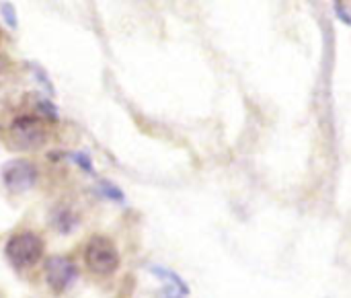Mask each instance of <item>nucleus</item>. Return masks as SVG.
I'll return each mask as SVG.
<instances>
[{"instance_id": "6", "label": "nucleus", "mask_w": 351, "mask_h": 298, "mask_svg": "<svg viewBox=\"0 0 351 298\" xmlns=\"http://www.w3.org/2000/svg\"><path fill=\"white\" fill-rule=\"evenodd\" d=\"M152 272H154L158 278H162V280H167L169 284H173V286H175V293H177L179 297L189 295L187 286H185V284L181 282V278H179V276H175L173 272H167V270H160V268H152Z\"/></svg>"}, {"instance_id": "5", "label": "nucleus", "mask_w": 351, "mask_h": 298, "mask_svg": "<svg viewBox=\"0 0 351 298\" xmlns=\"http://www.w3.org/2000/svg\"><path fill=\"white\" fill-rule=\"evenodd\" d=\"M76 276H78L76 266H74L70 260H66V257L53 255V257H49V260L45 262V282H47V286H49L56 295L68 290L70 284L76 280Z\"/></svg>"}, {"instance_id": "7", "label": "nucleus", "mask_w": 351, "mask_h": 298, "mask_svg": "<svg viewBox=\"0 0 351 298\" xmlns=\"http://www.w3.org/2000/svg\"><path fill=\"white\" fill-rule=\"evenodd\" d=\"M0 10H2V16L6 21L8 27H16V16H14V6L8 4V2H2L0 4Z\"/></svg>"}, {"instance_id": "2", "label": "nucleus", "mask_w": 351, "mask_h": 298, "mask_svg": "<svg viewBox=\"0 0 351 298\" xmlns=\"http://www.w3.org/2000/svg\"><path fill=\"white\" fill-rule=\"evenodd\" d=\"M43 253H45L43 239L31 231H21L12 235L6 243V257L19 270L35 266L43 257Z\"/></svg>"}, {"instance_id": "1", "label": "nucleus", "mask_w": 351, "mask_h": 298, "mask_svg": "<svg viewBox=\"0 0 351 298\" xmlns=\"http://www.w3.org/2000/svg\"><path fill=\"white\" fill-rule=\"evenodd\" d=\"M47 142V126L35 115L16 117L6 130V144L19 152H33L43 148Z\"/></svg>"}, {"instance_id": "8", "label": "nucleus", "mask_w": 351, "mask_h": 298, "mask_svg": "<svg viewBox=\"0 0 351 298\" xmlns=\"http://www.w3.org/2000/svg\"><path fill=\"white\" fill-rule=\"evenodd\" d=\"M6 70H8V64H6V60H4V58L0 56V80H2L4 76H6Z\"/></svg>"}, {"instance_id": "4", "label": "nucleus", "mask_w": 351, "mask_h": 298, "mask_svg": "<svg viewBox=\"0 0 351 298\" xmlns=\"http://www.w3.org/2000/svg\"><path fill=\"white\" fill-rule=\"evenodd\" d=\"M2 181L8 192L12 194H25L29 192L37 181V167L29 161H10L2 169Z\"/></svg>"}, {"instance_id": "3", "label": "nucleus", "mask_w": 351, "mask_h": 298, "mask_svg": "<svg viewBox=\"0 0 351 298\" xmlns=\"http://www.w3.org/2000/svg\"><path fill=\"white\" fill-rule=\"evenodd\" d=\"M84 264L95 276H111L119 268V251L107 237H93L84 249Z\"/></svg>"}]
</instances>
